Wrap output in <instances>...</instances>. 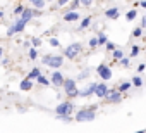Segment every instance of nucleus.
Instances as JSON below:
<instances>
[{"instance_id":"7ed1b4c3","label":"nucleus","mask_w":146,"mask_h":133,"mask_svg":"<svg viewBox=\"0 0 146 133\" xmlns=\"http://www.w3.org/2000/svg\"><path fill=\"white\" fill-rule=\"evenodd\" d=\"M55 112H57L60 118H70V112H72V104H70V102H64V104H60V105L55 109Z\"/></svg>"},{"instance_id":"1a4fd4ad","label":"nucleus","mask_w":146,"mask_h":133,"mask_svg":"<svg viewBox=\"0 0 146 133\" xmlns=\"http://www.w3.org/2000/svg\"><path fill=\"white\" fill-rule=\"evenodd\" d=\"M122 97H120V92H117V90H112V92H108V95H107V100L108 102H119Z\"/></svg>"},{"instance_id":"393cba45","label":"nucleus","mask_w":146,"mask_h":133,"mask_svg":"<svg viewBox=\"0 0 146 133\" xmlns=\"http://www.w3.org/2000/svg\"><path fill=\"white\" fill-rule=\"evenodd\" d=\"M98 43H100V40H96V38H95V40H91V42H90V45H91V47H95V45H98Z\"/></svg>"},{"instance_id":"f03ea898","label":"nucleus","mask_w":146,"mask_h":133,"mask_svg":"<svg viewBox=\"0 0 146 133\" xmlns=\"http://www.w3.org/2000/svg\"><path fill=\"white\" fill-rule=\"evenodd\" d=\"M64 90H65V93H67L69 97H78V95H79V90H78L74 80H67V81L64 83Z\"/></svg>"},{"instance_id":"f257e3e1","label":"nucleus","mask_w":146,"mask_h":133,"mask_svg":"<svg viewBox=\"0 0 146 133\" xmlns=\"http://www.w3.org/2000/svg\"><path fill=\"white\" fill-rule=\"evenodd\" d=\"M76 119L78 121H93L95 119V107H88V109H83L76 114Z\"/></svg>"},{"instance_id":"9d476101","label":"nucleus","mask_w":146,"mask_h":133,"mask_svg":"<svg viewBox=\"0 0 146 133\" xmlns=\"http://www.w3.org/2000/svg\"><path fill=\"white\" fill-rule=\"evenodd\" d=\"M52 83L58 87V85H64L65 81H64V78H62V75H60V73H53V75H52Z\"/></svg>"},{"instance_id":"20e7f679","label":"nucleus","mask_w":146,"mask_h":133,"mask_svg":"<svg viewBox=\"0 0 146 133\" xmlns=\"http://www.w3.org/2000/svg\"><path fill=\"white\" fill-rule=\"evenodd\" d=\"M43 62L52 66V68H60L62 66V57H55V55H45L43 57Z\"/></svg>"},{"instance_id":"2eb2a0df","label":"nucleus","mask_w":146,"mask_h":133,"mask_svg":"<svg viewBox=\"0 0 146 133\" xmlns=\"http://www.w3.org/2000/svg\"><path fill=\"white\" fill-rule=\"evenodd\" d=\"M64 17H65V21H76V19L79 17V16H78L76 12H67V14H65Z\"/></svg>"},{"instance_id":"9b49d317","label":"nucleus","mask_w":146,"mask_h":133,"mask_svg":"<svg viewBox=\"0 0 146 133\" xmlns=\"http://www.w3.org/2000/svg\"><path fill=\"white\" fill-rule=\"evenodd\" d=\"M33 16H35V11H31V9H26V11L23 12V17H21V19H23L24 23H28V21H29Z\"/></svg>"},{"instance_id":"cd10ccee","label":"nucleus","mask_w":146,"mask_h":133,"mask_svg":"<svg viewBox=\"0 0 146 133\" xmlns=\"http://www.w3.org/2000/svg\"><path fill=\"white\" fill-rule=\"evenodd\" d=\"M129 88V83H124V85H120V90L124 92V90H127Z\"/></svg>"},{"instance_id":"7c9ffc66","label":"nucleus","mask_w":146,"mask_h":133,"mask_svg":"<svg viewBox=\"0 0 146 133\" xmlns=\"http://www.w3.org/2000/svg\"><path fill=\"white\" fill-rule=\"evenodd\" d=\"M141 7H144V9H146V2H141Z\"/></svg>"},{"instance_id":"6ab92c4d","label":"nucleus","mask_w":146,"mask_h":133,"mask_svg":"<svg viewBox=\"0 0 146 133\" xmlns=\"http://www.w3.org/2000/svg\"><path fill=\"white\" fill-rule=\"evenodd\" d=\"M36 76H40V73H38V69H33V71H31V75H29L28 78L31 80V78H36Z\"/></svg>"},{"instance_id":"5701e85b","label":"nucleus","mask_w":146,"mask_h":133,"mask_svg":"<svg viewBox=\"0 0 146 133\" xmlns=\"http://www.w3.org/2000/svg\"><path fill=\"white\" fill-rule=\"evenodd\" d=\"M90 21H91V19H90V17H86V19L83 21V24H81V26H83V28H86V26L90 24Z\"/></svg>"},{"instance_id":"bb28decb","label":"nucleus","mask_w":146,"mask_h":133,"mask_svg":"<svg viewBox=\"0 0 146 133\" xmlns=\"http://www.w3.org/2000/svg\"><path fill=\"white\" fill-rule=\"evenodd\" d=\"M100 43H107V38H105V35H100Z\"/></svg>"},{"instance_id":"c756f323","label":"nucleus","mask_w":146,"mask_h":133,"mask_svg":"<svg viewBox=\"0 0 146 133\" xmlns=\"http://www.w3.org/2000/svg\"><path fill=\"white\" fill-rule=\"evenodd\" d=\"M132 35H134V36H139V35H141V30H139V28H137V30H134V33H132Z\"/></svg>"},{"instance_id":"f3484780","label":"nucleus","mask_w":146,"mask_h":133,"mask_svg":"<svg viewBox=\"0 0 146 133\" xmlns=\"http://www.w3.org/2000/svg\"><path fill=\"white\" fill-rule=\"evenodd\" d=\"M38 81H40L41 85H50V81H48L45 76H38Z\"/></svg>"},{"instance_id":"ddd939ff","label":"nucleus","mask_w":146,"mask_h":133,"mask_svg":"<svg viewBox=\"0 0 146 133\" xmlns=\"http://www.w3.org/2000/svg\"><path fill=\"white\" fill-rule=\"evenodd\" d=\"M105 14H107V17H112V19H115V17L119 16V11H117V9H108Z\"/></svg>"},{"instance_id":"4468645a","label":"nucleus","mask_w":146,"mask_h":133,"mask_svg":"<svg viewBox=\"0 0 146 133\" xmlns=\"http://www.w3.org/2000/svg\"><path fill=\"white\" fill-rule=\"evenodd\" d=\"M95 88H96V85H90V87H86V88L81 92V95H90V93L95 92Z\"/></svg>"},{"instance_id":"f8f14e48","label":"nucleus","mask_w":146,"mask_h":133,"mask_svg":"<svg viewBox=\"0 0 146 133\" xmlns=\"http://www.w3.org/2000/svg\"><path fill=\"white\" fill-rule=\"evenodd\" d=\"M33 87V83H31V80L29 78H26V80H23L21 81V90H29Z\"/></svg>"},{"instance_id":"412c9836","label":"nucleus","mask_w":146,"mask_h":133,"mask_svg":"<svg viewBox=\"0 0 146 133\" xmlns=\"http://www.w3.org/2000/svg\"><path fill=\"white\" fill-rule=\"evenodd\" d=\"M134 17H136V11H131V12L127 14V19L131 21V19H134Z\"/></svg>"},{"instance_id":"a878e982","label":"nucleus","mask_w":146,"mask_h":133,"mask_svg":"<svg viewBox=\"0 0 146 133\" xmlns=\"http://www.w3.org/2000/svg\"><path fill=\"white\" fill-rule=\"evenodd\" d=\"M137 54H139V48L137 47H132V54L131 55H137Z\"/></svg>"},{"instance_id":"aec40b11","label":"nucleus","mask_w":146,"mask_h":133,"mask_svg":"<svg viewBox=\"0 0 146 133\" xmlns=\"http://www.w3.org/2000/svg\"><path fill=\"white\" fill-rule=\"evenodd\" d=\"M122 55H124V54H122L120 50H115V52H113V57H115V59H122Z\"/></svg>"},{"instance_id":"6e6552de","label":"nucleus","mask_w":146,"mask_h":133,"mask_svg":"<svg viewBox=\"0 0 146 133\" xmlns=\"http://www.w3.org/2000/svg\"><path fill=\"white\" fill-rule=\"evenodd\" d=\"M95 95H96V97H107V95H108V88H107L105 85H96Z\"/></svg>"},{"instance_id":"b1692460","label":"nucleus","mask_w":146,"mask_h":133,"mask_svg":"<svg viewBox=\"0 0 146 133\" xmlns=\"http://www.w3.org/2000/svg\"><path fill=\"white\" fill-rule=\"evenodd\" d=\"M50 45H53V47H57V45H58V40H55V38H52V40H50Z\"/></svg>"},{"instance_id":"0eeeda50","label":"nucleus","mask_w":146,"mask_h":133,"mask_svg":"<svg viewBox=\"0 0 146 133\" xmlns=\"http://www.w3.org/2000/svg\"><path fill=\"white\" fill-rule=\"evenodd\" d=\"M24 24H26V23H24L23 19H19V21H17V23H16V24H14V26L9 30V35H14V33H19V31H23V30H24Z\"/></svg>"},{"instance_id":"c85d7f7f","label":"nucleus","mask_w":146,"mask_h":133,"mask_svg":"<svg viewBox=\"0 0 146 133\" xmlns=\"http://www.w3.org/2000/svg\"><path fill=\"white\" fill-rule=\"evenodd\" d=\"M21 12H23V7H21V5H17V7H16V14H21Z\"/></svg>"},{"instance_id":"a211bd4d","label":"nucleus","mask_w":146,"mask_h":133,"mask_svg":"<svg viewBox=\"0 0 146 133\" xmlns=\"http://www.w3.org/2000/svg\"><path fill=\"white\" fill-rule=\"evenodd\" d=\"M132 85H136V87H141V85H143V80H141V78H137V76H136V78H134V80H132Z\"/></svg>"},{"instance_id":"2f4dec72","label":"nucleus","mask_w":146,"mask_h":133,"mask_svg":"<svg viewBox=\"0 0 146 133\" xmlns=\"http://www.w3.org/2000/svg\"><path fill=\"white\" fill-rule=\"evenodd\" d=\"M137 133H144V130H141V131H137Z\"/></svg>"},{"instance_id":"dca6fc26","label":"nucleus","mask_w":146,"mask_h":133,"mask_svg":"<svg viewBox=\"0 0 146 133\" xmlns=\"http://www.w3.org/2000/svg\"><path fill=\"white\" fill-rule=\"evenodd\" d=\"M33 5H35L36 9H41V7L45 5V2H43V0H36V2H33Z\"/></svg>"},{"instance_id":"39448f33","label":"nucleus","mask_w":146,"mask_h":133,"mask_svg":"<svg viewBox=\"0 0 146 133\" xmlns=\"http://www.w3.org/2000/svg\"><path fill=\"white\" fill-rule=\"evenodd\" d=\"M79 52H81V45H79V43H72V45H69V47L65 48V55H67L69 59L76 57Z\"/></svg>"},{"instance_id":"423d86ee","label":"nucleus","mask_w":146,"mask_h":133,"mask_svg":"<svg viewBox=\"0 0 146 133\" xmlns=\"http://www.w3.org/2000/svg\"><path fill=\"white\" fill-rule=\"evenodd\" d=\"M96 71L103 80H110V76H112V71H110V68H107V66H98Z\"/></svg>"},{"instance_id":"4be33fe9","label":"nucleus","mask_w":146,"mask_h":133,"mask_svg":"<svg viewBox=\"0 0 146 133\" xmlns=\"http://www.w3.org/2000/svg\"><path fill=\"white\" fill-rule=\"evenodd\" d=\"M29 59H36V50H29Z\"/></svg>"}]
</instances>
